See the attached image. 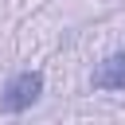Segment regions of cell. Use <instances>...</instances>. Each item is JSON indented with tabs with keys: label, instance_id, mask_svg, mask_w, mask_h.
I'll use <instances>...</instances> for the list:
<instances>
[{
	"label": "cell",
	"instance_id": "6da1fadb",
	"mask_svg": "<svg viewBox=\"0 0 125 125\" xmlns=\"http://www.w3.org/2000/svg\"><path fill=\"white\" fill-rule=\"evenodd\" d=\"M39 94H43V74L39 70H20V74L8 78V86L0 94V105L8 113H23V109H31L39 102Z\"/></svg>",
	"mask_w": 125,
	"mask_h": 125
},
{
	"label": "cell",
	"instance_id": "7a4b0ae2",
	"mask_svg": "<svg viewBox=\"0 0 125 125\" xmlns=\"http://www.w3.org/2000/svg\"><path fill=\"white\" fill-rule=\"evenodd\" d=\"M90 82H94V90H125V51L105 55V59L94 66Z\"/></svg>",
	"mask_w": 125,
	"mask_h": 125
}]
</instances>
